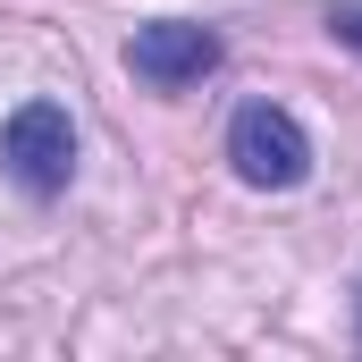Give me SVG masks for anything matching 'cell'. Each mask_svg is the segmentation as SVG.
Returning <instances> with one entry per match:
<instances>
[{
    "mask_svg": "<svg viewBox=\"0 0 362 362\" xmlns=\"http://www.w3.org/2000/svg\"><path fill=\"white\" fill-rule=\"evenodd\" d=\"M219 160L236 169V185H253V194H295V185H312V169H320L312 127H303L286 101H270V93H253V101L228 110Z\"/></svg>",
    "mask_w": 362,
    "mask_h": 362,
    "instance_id": "cell-1",
    "label": "cell"
},
{
    "mask_svg": "<svg viewBox=\"0 0 362 362\" xmlns=\"http://www.w3.org/2000/svg\"><path fill=\"white\" fill-rule=\"evenodd\" d=\"M0 177L25 202H59L76 185V118H68V101L34 93V101H17L0 118Z\"/></svg>",
    "mask_w": 362,
    "mask_h": 362,
    "instance_id": "cell-2",
    "label": "cell"
},
{
    "mask_svg": "<svg viewBox=\"0 0 362 362\" xmlns=\"http://www.w3.org/2000/svg\"><path fill=\"white\" fill-rule=\"evenodd\" d=\"M219 59H228V42H219V25H202V17H144V25L127 34V76L152 85V93L202 85Z\"/></svg>",
    "mask_w": 362,
    "mask_h": 362,
    "instance_id": "cell-3",
    "label": "cell"
},
{
    "mask_svg": "<svg viewBox=\"0 0 362 362\" xmlns=\"http://www.w3.org/2000/svg\"><path fill=\"white\" fill-rule=\"evenodd\" d=\"M329 34H337V42L362 59V0H329Z\"/></svg>",
    "mask_w": 362,
    "mask_h": 362,
    "instance_id": "cell-4",
    "label": "cell"
}]
</instances>
